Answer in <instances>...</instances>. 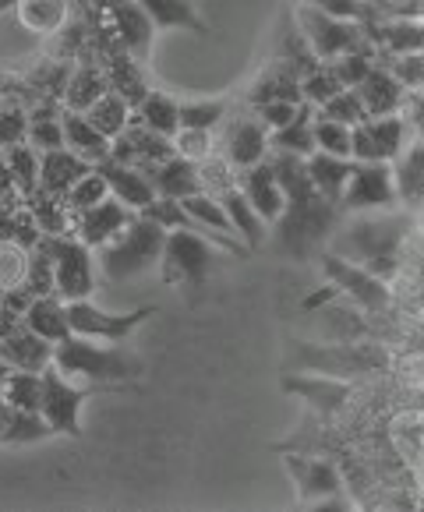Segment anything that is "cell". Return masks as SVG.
I'll use <instances>...</instances> for the list:
<instances>
[{"label": "cell", "instance_id": "1", "mask_svg": "<svg viewBox=\"0 0 424 512\" xmlns=\"http://www.w3.org/2000/svg\"><path fill=\"white\" fill-rule=\"evenodd\" d=\"M269 163H273V174L283 188V212L273 223V241H265L276 255L283 258H304L318 255L326 248V241L336 234L340 226V209L329 205L326 198L318 195L315 184L308 181V170H304L301 156H290V152H269Z\"/></svg>", "mask_w": 424, "mask_h": 512}, {"label": "cell", "instance_id": "2", "mask_svg": "<svg viewBox=\"0 0 424 512\" xmlns=\"http://www.w3.org/2000/svg\"><path fill=\"white\" fill-rule=\"evenodd\" d=\"M340 230V226H336ZM417 234V216L407 209H386V212H357L350 226L333 234V248L340 258L368 269L371 276L396 283L403 272V248Z\"/></svg>", "mask_w": 424, "mask_h": 512}, {"label": "cell", "instance_id": "3", "mask_svg": "<svg viewBox=\"0 0 424 512\" xmlns=\"http://www.w3.org/2000/svg\"><path fill=\"white\" fill-rule=\"evenodd\" d=\"M393 368V354L382 339H350V343H308L294 339L287 350V371H308V375H329L361 382V378L386 375Z\"/></svg>", "mask_w": 424, "mask_h": 512}, {"label": "cell", "instance_id": "4", "mask_svg": "<svg viewBox=\"0 0 424 512\" xmlns=\"http://www.w3.org/2000/svg\"><path fill=\"white\" fill-rule=\"evenodd\" d=\"M53 368L68 378H85L89 385H114V382H138L145 375V357L128 339L121 343H103L89 336H64L53 343Z\"/></svg>", "mask_w": 424, "mask_h": 512}, {"label": "cell", "instance_id": "5", "mask_svg": "<svg viewBox=\"0 0 424 512\" xmlns=\"http://www.w3.org/2000/svg\"><path fill=\"white\" fill-rule=\"evenodd\" d=\"M163 241H167V230L156 226L152 219L135 216L114 241H106L99 251V269L110 283H128L145 272H152L163 255Z\"/></svg>", "mask_w": 424, "mask_h": 512}, {"label": "cell", "instance_id": "6", "mask_svg": "<svg viewBox=\"0 0 424 512\" xmlns=\"http://www.w3.org/2000/svg\"><path fill=\"white\" fill-rule=\"evenodd\" d=\"M227 258L220 244H212L205 234H198L195 226H181V230H167L163 241V255H159V283L177 290H195L209 279L212 265Z\"/></svg>", "mask_w": 424, "mask_h": 512}, {"label": "cell", "instance_id": "7", "mask_svg": "<svg viewBox=\"0 0 424 512\" xmlns=\"http://www.w3.org/2000/svg\"><path fill=\"white\" fill-rule=\"evenodd\" d=\"M315 258H318V269H322V276H326V283H333V287H336V294L347 297L354 308L368 311V315L389 318V311H393V304H396L393 283H386V279H379V276H371L368 269L347 262V258H340L336 251H329V248H322Z\"/></svg>", "mask_w": 424, "mask_h": 512}, {"label": "cell", "instance_id": "8", "mask_svg": "<svg viewBox=\"0 0 424 512\" xmlns=\"http://www.w3.org/2000/svg\"><path fill=\"white\" fill-rule=\"evenodd\" d=\"M294 25L301 29L308 50L315 53L318 61H336L343 53L364 50L368 39H364V25L361 22H347V18H333L322 15V11L308 8V4H294Z\"/></svg>", "mask_w": 424, "mask_h": 512}, {"label": "cell", "instance_id": "9", "mask_svg": "<svg viewBox=\"0 0 424 512\" xmlns=\"http://www.w3.org/2000/svg\"><path fill=\"white\" fill-rule=\"evenodd\" d=\"M53 255V294L61 301H82L96 290L92 248H85L75 234H43Z\"/></svg>", "mask_w": 424, "mask_h": 512}, {"label": "cell", "instance_id": "10", "mask_svg": "<svg viewBox=\"0 0 424 512\" xmlns=\"http://www.w3.org/2000/svg\"><path fill=\"white\" fill-rule=\"evenodd\" d=\"M283 467H287L290 481H294L297 502L301 505H347V498H343L347 481H343L340 467L333 460L304 456V452H287Z\"/></svg>", "mask_w": 424, "mask_h": 512}, {"label": "cell", "instance_id": "11", "mask_svg": "<svg viewBox=\"0 0 424 512\" xmlns=\"http://www.w3.org/2000/svg\"><path fill=\"white\" fill-rule=\"evenodd\" d=\"M156 315L152 304L138 311H128V315H114V311H103L82 297V301H64V318H68V332L71 336H89V339H103V343H121V339H131V332L142 329L149 318Z\"/></svg>", "mask_w": 424, "mask_h": 512}, {"label": "cell", "instance_id": "12", "mask_svg": "<svg viewBox=\"0 0 424 512\" xmlns=\"http://www.w3.org/2000/svg\"><path fill=\"white\" fill-rule=\"evenodd\" d=\"M89 400V389H78L75 378L61 375V371L46 364L43 368V400H39V414L50 424L53 435H71L82 438V407Z\"/></svg>", "mask_w": 424, "mask_h": 512}, {"label": "cell", "instance_id": "13", "mask_svg": "<svg viewBox=\"0 0 424 512\" xmlns=\"http://www.w3.org/2000/svg\"><path fill=\"white\" fill-rule=\"evenodd\" d=\"M400 209L396 205V188H393V170L389 163H354L350 170V181L343 188L340 212H386Z\"/></svg>", "mask_w": 424, "mask_h": 512}, {"label": "cell", "instance_id": "14", "mask_svg": "<svg viewBox=\"0 0 424 512\" xmlns=\"http://www.w3.org/2000/svg\"><path fill=\"white\" fill-rule=\"evenodd\" d=\"M280 389L287 396H301L315 414L322 417H336L354 396L357 382L347 378H329V375H308V371H287L280 382Z\"/></svg>", "mask_w": 424, "mask_h": 512}, {"label": "cell", "instance_id": "15", "mask_svg": "<svg viewBox=\"0 0 424 512\" xmlns=\"http://www.w3.org/2000/svg\"><path fill=\"white\" fill-rule=\"evenodd\" d=\"M220 156L230 163V170H248V166L269 159V131L255 113L234 117L220 138Z\"/></svg>", "mask_w": 424, "mask_h": 512}, {"label": "cell", "instance_id": "16", "mask_svg": "<svg viewBox=\"0 0 424 512\" xmlns=\"http://www.w3.org/2000/svg\"><path fill=\"white\" fill-rule=\"evenodd\" d=\"M114 25V36H117V46L128 53L131 61L145 64L152 53V36H156V25L149 22L142 8H138L135 0H110L103 11Z\"/></svg>", "mask_w": 424, "mask_h": 512}, {"label": "cell", "instance_id": "17", "mask_svg": "<svg viewBox=\"0 0 424 512\" xmlns=\"http://www.w3.org/2000/svg\"><path fill=\"white\" fill-rule=\"evenodd\" d=\"M135 216L138 212H131L128 205H121L117 198H103V202L92 205V209L71 216V234H75L85 248L96 251V248H103L106 241H114Z\"/></svg>", "mask_w": 424, "mask_h": 512}, {"label": "cell", "instance_id": "18", "mask_svg": "<svg viewBox=\"0 0 424 512\" xmlns=\"http://www.w3.org/2000/svg\"><path fill=\"white\" fill-rule=\"evenodd\" d=\"M364 39L375 50V61H382L400 53H421L424 29L421 22H407V18H371L364 22Z\"/></svg>", "mask_w": 424, "mask_h": 512}, {"label": "cell", "instance_id": "19", "mask_svg": "<svg viewBox=\"0 0 424 512\" xmlns=\"http://www.w3.org/2000/svg\"><path fill=\"white\" fill-rule=\"evenodd\" d=\"M234 184L244 191V198L251 202V209L273 226L283 212V188L273 174V163L262 159V163L248 166V170H234Z\"/></svg>", "mask_w": 424, "mask_h": 512}, {"label": "cell", "instance_id": "20", "mask_svg": "<svg viewBox=\"0 0 424 512\" xmlns=\"http://www.w3.org/2000/svg\"><path fill=\"white\" fill-rule=\"evenodd\" d=\"M393 170V188H396V205L414 216H421V198H424V149L421 138H410L407 149L396 159H389Z\"/></svg>", "mask_w": 424, "mask_h": 512}, {"label": "cell", "instance_id": "21", "mask_svg": "<svg viewBox=\"0 0 424 512\" xmlns=\"http://www.w3.org/2000/svg\"><path fill=\"white\" fill-rule=\"evenodd\" d=\"M96 170L103 174L106 188H110V198L128 205L131 212H142L145 205L156 198L149 177H145V170H138V166H124V163H114V159H103V163H96Z\"/></svg>", "mask_w": 424, "mask_h": 512}, {"label": "cell", "instance_id": "22", "mask_svg": "<svg viewBox=\"0 0 424 512\" xmlns=\"http://www.w3.org/2000/svg\"><path fill=\"white\" fill-rule=\"evenodd\" d=\"M216 202L223 205V212H227L230 226H234L237 241H241L248 251H258L265 241H269V223H265V219L258 216L255 209H251V202L244 198V191L237 188V184H230V188L216 191Z\"/></svg>", "mask_w": 424, "mask_h": 512}, {"label": "cell", "instance_id": "23", "mask_svg": "<svg viewBox=\"0 0 424 512\" xmlns=\"http://www.w3.org/2000/svg\"><path fill=\"white\" fill-rule=\"evenodd\" d=\"M92 170V163L78 159L71 149H50V152H39V191L50 198H64L68 188L85 177Z\"/></svg>", "mask_w": 424, "mask_h": 512}, {"label": "cell", "instance_id": "24", "mask_svg": "<svg viewBox=\"0 0 424 512\" xmlns=\"http://www.w3.org/2000/svg\"><path fill=\"white\" fill-rule=\"evenodd\" d=\"M0 357L15 371H43L53 361V343L39 339L25 325H15V329H8L0 336Z\"/></svg>", "mask_w": 424, "mask_h": 512}, {"label": "cell", "instance_id": "25", "mask_svg": "<svg viewBox=\"0 0 424 512\" xmlns=\"http://www.w3.org/2000/svg\"><path fill=\"white\" fill-rule=\"evenodd\" d=\"M145 177H149L152 191H156L159 198H177V202H181V198L198 195V191H202V181H198V163L181 159V156H170V159H163V163L149 166Z\"/></svg>", "mask_w": 424, "mask_h": 512}, {"label": "cell", "instance_id": "26", "mask_svg": "<svg viewBox=\"0 0 424 512\" xmlns=\"http://www.w3.org/2000/svg\"><path fill=\"white\" fill-rule=\"evenodd\" d=\"M354 92L364 106V117H389V113L400 110L403 96H407V89H403L382 64H375V68L368 71V78H364Z\"/></svg>", "mask_w": 424, "mask_h": 512}, {"label": "cell", "instance_id": "27", "mask_svg": "<svg viewBox=\"0 0 424 512\" xmlns=\"http://www.w3.org/2000/svg\"><path fill=\"white\" fill-rule=\"evenodd\" d=\"M304 170H308V181L315 184V191L326 198L329 205L340 209L343 188L350 181V170H354V159H340V156H326V152H311L304 159Z\"/></svg>", "mask_w": 424, "mask_h": 512}, {"label": "cell", "instance_id": "28", "mask_svg": "<svg viewBox=\"0 0 424 512\" xmlns=\"http://www.w3.org/2000/svg\"><path fill=\"white\" fill-rule=\"evenodd\" d=\"M61 128H64V149H71L85 163H103L110 156V138H103L89 124V117L78 110H61Z\"/></svg>", "mask_w": 424, "mask_h": 512}, {"label": "cell", "instance_id": "29", "mask_svg": "<svg viewBox=\"0 0 424 512\" xmlns=\"http://www.w3.org/2000/svg\"><path fill=\"white\" fill-rule=\"evenodd\" d=\"M22 325L29 332H36L39 339L46 343H61L68 332V318H64V301L57 294H43V297H32L22 311Z\"/></svg>", "mask_w": 424, "mask_h": 512}, {"label": "cell", "instance_id": "30", "mask_svg": "<svg viewBox=\"0 0 424 512\" xmlns=\"http://www.w3.org/2000/svg\"><path fill=\"white\" fill-rule=\"evenodd\" d=\"M15 15L32 36H57L71 22V0H18Z\"/></svg>", "mask_w": 424, "mask_h": 512}, {"label": "cell", "instance_id": "31", "mask_svg": "<svg viewBox=\"0 0 424 512\" xmlns=\"http://www.w3.org/2000/svg\"><path fill=\"white\" fill-rule=\"evenodd\" d=\"M138 8L149 15V22L156 29H184L195 32V36H209V25L195 11L191 0H135Z\"/></svg>", "mask_w": 424, "mask_h": 512}, {"label": "cell", "instance_id": "32", "mask_svg": "<svg viewBox=\"0 0 424 512\" xmlns=\"http://www.w3.org/2000/svg\"><path fill=\"white\" fill-rule=\"evenodd\" d=\"M131 124L145 131H156L163 138H174L181 131V121H177V99L167 96L163 89H149L142 96V103L131 110Z\"/></svg>", "mask_w": 424, "mask_h": 512}, {"label": "cell", "instance_id": "33", "mask_svg": "<svg viewBox=\"0 0 424 512\" xmlns=\"http://www.w3.org/2000/svg\"><path fill=\"white\" fill-rule=\"evenodd\" d=\"M106 89H110V82H106V71L99 68V64L82 61L75 71H68V82H64V89H61V106H64V110L85 113Z\"/></svg>", "mask_w": 424, "mask_h": 512}, {"label": "cell", "instance_id": "34", "mask_svg": "<svg viewBox=\"0 0 424 512\" xmlns=\"http://www.w3.org/2000/svg\"><path fill=\"white\" fill-rule=\"evenodd\" d=\"M248 106H258V103H304L301 99V82L283 68L280 61H269V68L251 82L248 89Z\"/></svg>", "mask_w": 424, "mask_h": 512}, {"label": "cell", "instance_id": "35", "mask_svg": "<svg viewBox=\"0 0 424 512\" xmlns=\"http://www.w3.org/2000/svg\"><path fill=\"white\" fill-rule=\"evenodd\" d=\"M103 71H106V82H110V92H117V96H121L131 110H135V106L142 103L145 92H149V82L142 78V64L131 61L124 50L110 53Z\"/></svg>", "mask_w": 424, "mask_h": 512}, {"label": "cell", "instance_id": "36", "mask_svg": "<svg viewBox=\"0 0 424 512\" xmlns=\"http://www.w3.org/2000/svg\"><path fill=\"white\" fill-rule=\"evenodd\" d=\"M311 113L315 106L301 103L294 113V121L283 124V128L269 131V152H290V156L308 159L315 152V135H311Z\"/></svg>", "mask_w": 424, "mask_h": 512}, {"label": "cell", "instance_id": "37", "mask_svg": "<svg viewBox=\"0 0 424 512\" xmlns=\"http://www.w3.org/2000/svg\"><path fill=\"white\" fill-rule=\"evenodd\" d=\"M4 152V163H8V174H11V184H15L18 198H32L39 191V152L32 145L18 142V145H8Z\"/></svg>", "mask_w": 424, "mask_h": 512}, {"label": "cell", "instance_id": "38", "mask_svg": "<svg viewBox=\"0 0 424 512\" xmlns=\"http://www.w3.org/2000/svg\"><path fill=\"white\" fill-rule=\"evenodd\" d=\"M85 117H89V124L103 138H117L131 124V106L124 103V99L117 96V92L106 89L103 96H99L96 103H92L89 110H85Z\"/></svg>", "mask_w": 424, "mask_h": 512}, {"label": "cell", "instance_id": "39", "mask_svg": "<svg viewBox=\"0 0 424 512\" xmlns=\"http://www.w3.org/2000/svg\"><path fill=\"white\" fill-rule=\"evenodd\" d=\"M230 113V99H181L177 103V121L181 128H198V131H216Z\"/></svg>", "mask_w": 424, "mask_h": 512}, {"label": "cell", "instance_id": "40", "mask_svg": "<svg viewBox=\"0 0 424 512\" xmlns=\"http://www.w3.org/2000/svg\"><path fill=\"white\" fill-rule=\"evenodd\" d=\"M364 128H368L371 142L379 145V156L386 159V163L400 156V152L407 149L410 135H414V131H410L407 124L396 117V113H389V117H364Z\"/></svg>", "mask_w": 424, "mask_h": 512}, {"label": "cell", "instance_id": "41", "mask_svg": "<svg viewBox=\"0 0 424 512\" xmlns=\"http://www.w3.org/2000/svg\"><path fill=\"white\" fill-rule=\"evenodd\" d=\"M46 438H53V431L39 410H11L8 424L0 431V445H36Z\"/></svg>", "mask_w": 424, "mask_h": 512}, {"label": "cell", "instance_id": "42", "mask_svg": "<svg viewBox=\"0 0 424 512\" xmlns=\"http://www.w3.org/2000/svg\"><path fill=\"white\" fill-rule=\"evenodd\" d=\"M11 410H39L43 400V371H15L11 368L8 382L0 389Z\"/></svg>", "mask_w": 424, "mask_h": 512}, {"label": "cell", "instance_id": "43", "mask_svg": "<svg viewBox=\"0 0 424 512\" xmlns=\"http://www.w3.org/2000/svg\"><path fill=\"white\" fill-rule=\"evenodd\" d=\"M29 269V248L15 237H0V294L22 287Z\"/></svg>", "mask_w": 424, "mask_h": 512}, {"label": "cell", "instance_id": "44", "mask_svg": "<svg viewBox=\"0 0 424 512\" xmlns=\"http://www.w3.org/2000/svg\"><path fill=\"white\" fill-rule=\"evenodd\" d=\"M103 198H110V188H106L103 174L92 166L89 174L78 177V181L71 184L68 195H64L61 202H64V209H68V216H75V212H85V209H92V205H99Z\"/></svg>", "mask_w": 424, "mask_h": 512}, {"label": "cell", "instance_id": "45", "mask_svg": "<svg viewBox=\"0 0 424 512\" xmlns=\"http://www.w3.org/2000/svg\"><path fill=\"white\" fill-rule=\"evenodd\" d=\"M329 75L343 85V89H357V85L368 78V71L375 68V50L364 46V50H354V53H343L336 61H326Z\"/></svg>", "mask_w": 424, "mask_h": 512}, {"label": "cell", "instance_id": "46", "mask_svg": "<svg viewBox=\"0 0 424 512\" xmlns=\"http://www.w3.org/2000/svg\"><path fill=\"white\" fill-rule=\"evenodd\" d=\"M389 435H393L396 442V452H400L403 460L414 463V474L421 470V414H400L393 421V428H389Z\"/></svg>", "mask_w": 424, "mask_h": 512}, {"label": "cell", "instance_id": "47", "mask_svg": "<svg viewBox=\"0 0 424 512\" xmlns=\"http://www.w3.org/2000/svg\"><path fill=\"white\" fill-rule=\"evenodd\" d=\"M311 135H315V149L318 152L350 159V128H347V124L326 121V117L311 113Z\"/></svg>", "mask_w": 424, "mask_h": 512}, {"label": "cell", "instance_id": "48", "mask_svg": "<svg viewBox=\"0 0 424 512\" xmlns=\"http://www.w3.org/2000/svg\"><path fill=\"white\" fill-rule=\"evenodd\" d=\"M318 117H326V121H336V124H347V128H354V124L364 121V106L361 99H357L354 89H340L333 99H326L322 106H315Z\"/></svg>", "mask_w": 424, "mask_h": 512}, {"label": "cell", "instance_id": "49", "mask_svg": "<svg viewBox=\"0 0 424 512\" xmlns=\"http://www.w3.org/2000/svg\"><path fill=\"white\" fill-rule=\"evenodd\" d=\"M375 64H382V68H386L389 75H393L396 82H400L407 92L421 89V82H424V57H421V53H400V57H382V61H375Z\"/></svg>", "mask_w": 424, "mask_h": 512}, {"label": "cell", "instance_id": "50", "mask_svg": "<svg viewBox=\"0 0 424 512\" xmlns=\"http://www.w3.org/2000/svg\"><path fill=\"white\" fill-rule=\"evenodd\" d=\"M138 216H145V219H152L156 226H163V230H181V226H195L191 223V216L184 212V205L177 202V198H152L149 205H145Z\"/></svg>", "mask_w": 424, "mask_h": 512}, {"label": "cell", "instance_id": "51", "mask_svg": "<svg viewBox=\"0 0 424 512\" xmlns=\"http://www.w3.org/2000/svg\"><path fill=\"white\" fill-rule=\"evenodd\" d=\"M170 142H174V156L191 159V163H202V159H209L212 149H216L212 131H198V128H181Z\"/></svg>", "mask_w": 424, "mask_h": 512}, {"label": "cell", "instance_id": "52", "mask_svg": "<svg viewBox=\"0 0 424 512\" xmlns=\"http://www.w3.org/2000/svg\"><path fill=\"white\" fill-rule=\"evenodd\" d=\"M297 4H308V8L322 11V15L347 18V22H371L375 11H371V0H297Z\"/></svg>", "mask_w": 424, "mask_h": 512}, {"label": "cell", "instance_id": "53", "mask_svg": "<svg viewBox=\"0 0 424 512\" xmlns=\"http://www.w3.org/2000/svg\"><path fill=\"white\" fill-rule=\"evenodd\" d=\"M340 89H343V85L336 82L333 75H329L326 64H322V68H315L311 75H304V78H301V99H304L308 106H322L326 99H333Z\"/></svg>", "mask_w": 424, "mask_h": 512}, {"label": "cell", "instance_id": "54", "mask_svg": "<svg viewBox=\"0 0 424 512\" xmlns=\"http://www.w3.org/2000/svg\"><path fill=\"white\" fill-rule=\"evenodd\" d=\"M25 128H29V113L18 103L4 106V110H0V149L25 142Z\"/></svg>", "mask_w": 424, "mask_h": 512}, {"label": "cell", "instance_id": "55", "mask_svg": "<svg viewBox=\"0 0 424 512\" xmlns=\"http://www.w3.org/2000/svg\"><path fill=\"white\" fill-rule=\"evenodd\" d=\"M297 106L301 103H258V106H251V113L265 124V131H276V128H283V124L294 121Z\"/></svg>", "mask_w": 424, "mask_h": 512}, {"label": "cell", "instance_id": "56", "mask_svg": "<svg viewBox=\"0 0 424 512\" xmlns=\"http://www.w3.org/2000/svg\"><path fill=\"white\" fill-rule=\"evenodd\" d=\"M421 110H424V99H421V89H414V92H407L403 96V103H400V110H396V117H400L403 124H407L410 131H414L417 138H421Z\"/></svg>", "mask_w": 424, "mask_h": 512}, {"label": "cell", "instance_id": "57", "mask_svg": "<svg viewBox=\"0 0 424 512\" xmlns=\"http://www.w3.org/2000/svg\"><path fill=\"white\" fill-rule=\"evenodd\" d=\"M8 417H11V407H8V400L0 396V431H4V424H8Z\"/></svg>", "mask_w": 424, "mask_h": 512}, {"label": "cell", "instance_id": "58", "mask_svg": "<svg viewBox=\"0 0 424 512\" xmlns=\"http://www.w3.org/2000/svg\"><path fill=\"white\" fill-rule=\"evenodd\" d=\"M8 375H11L8 361H4V357H0V389H4V382H8Z\"/></svg>", "mask_w": 424, "mask_h": 512}, {"label": "cell", "instance_id": "59", "mask_svg": "<svg viewBox=\"0 0 424 512\" xmlns=\"http://www.w3.org/2000/svg\"><path fill=\"white\" fill-rule=\"evenodd\" d=\"M18 0H0V15H8V11H15Z\"/></svg>", "mask_w": 424, "mask_h": 512}, {"label": "cell", "instance_id": "60", "mask_svg": "<svg viewBox=\"0 0 424 512\" xmlns=\"http://www.w3.org/2000/svg\"><path fill=\"white\" fill-rule=\"evenodd\" d=\"M386 4H393V0H371V11H379V8H386Z\"/></svg>", "mask_w": 424, "mask_h": 512}, {"label": "cell", "instance_id": "61", "mask_svg": "<svg viewBox=\"0 0 424 512\" xmlns=\"http://www.w3.org/2000/svg\"><path fill=\"white\" fill-rule=\"evenodd\" d=\"M4 106H8V99H4V96H0V110H4Z\"/></svg>", "mask_w": 424, "mask_h": 512}]
</instances>
